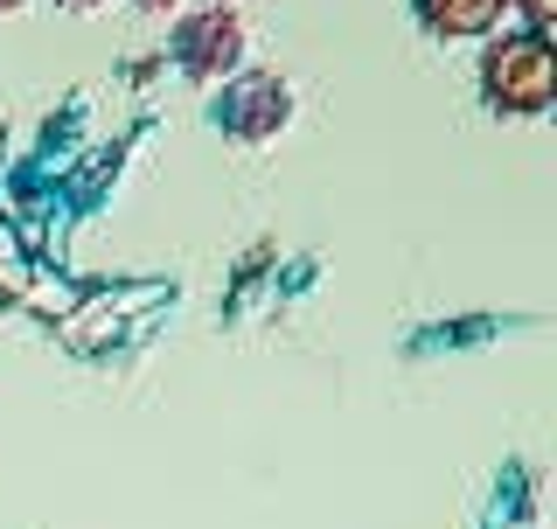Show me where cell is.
I'll return each instance as SVG.
<instances>
[{
  "mask_svg": "<svg viewBox=\"0 0 557 529\" xmlns=\"http://www.w3.org/2000/svg\"><path fill=\"white\" fill-rule=\"evenodd\" d=\"M487 91L509 112H544L550 104V49L536 35H516V42H495L487 57Z\"/></svg>",
  "mask_w": 557,
  "mask_h": 529,
  "instance_id": "cell-1",
  "label": "cell"
},
{
  "mask_svg": "<svg viewBox=\"0 0 557 529\" xmlns=\"http://www.w3.org/2000/svg\"><path fill=\"white\" fill-rule=\"evenodd\" d=\"M188 70H196V77H216L223 63H237V22L231 14H209V22H196L188 28Z\"/></svg>",
  "mask_w": 557,
  "mask_h": 529,
  "instance_id": "cell-2",
  "label": "cell"
},
{
  "mask_svg": "<svg viewBox=\"0 0 557 529\" xmlns=\"http://www.w3.org/2000/svg\"><path fill=\"white\" fill-rule=\"evenodd\" d=\"M502 8H509V0H425L432 28H446V35H481V28H495Z\"/></svg>",
  "mask_w": 557,
  "mask_h": 529,
  "instance_id": "cell-3",
  "label": "cell"
},
{
  "mask_svg": "<svg viewBox=\"0 0 557 529\" xmlns=\"http://www.w3.org/2000/svg\"><path fill=\"white\" fill-rule=\"evenodd\" d=\"M522 8H530V22H536V28L550 22V0H522Z\"/></svg>",
  "mask_w": 557,
  "mask_h": 529,
  "instance_id": "cell-4",
  "label": "cell"
},
{
  "mask_svg": "<svg viewBox=\"0 0 557 529\" xmlns=\"http://www.w3.org/2000/svg\"><path fill=\"white\" fill-rule=\"evenodd\" d=\"M139 8H147V14H161V8H174V0H139Z\"/></svg>",
  "mask_w": 557,
  "mask_h": 529,
  "instance_id": "cell-5",
  "label": "cell"
}]
</instances>
